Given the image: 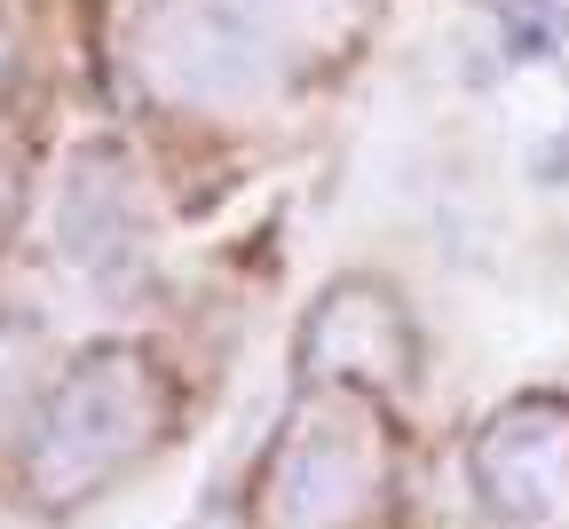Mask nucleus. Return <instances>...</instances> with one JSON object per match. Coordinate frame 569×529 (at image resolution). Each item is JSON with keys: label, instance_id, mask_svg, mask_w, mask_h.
<instances>
[{"label": "nucleus", "instance_id": "obj_2", "mask_svg": "<svg viewBox=\"0 0 569 529\" xmlns=\"http://www.w3.org/2000/svg\"><path fill=\"white\" fill-rule=\"evenodd\" d=\"M269 529H365L380 506V427L356 411H317L269 459Z\"/></svg>", "mask_w": 569, "mask_h": 529}, {"label": "nucleus", "instance_id": "obj_5", "mask_svg": "<svg viewBox=\"0 0 569 529\" xmlns=\"http://www.w3.org/2000/svg\"><path fill=\"white\" fill-rule=\"evenodd\" d=\"M56 253L71 277L88 285H119V269L142 261V198H134V167L119 150H80L56 190Z\"/></svg>", "mask_w": 569, "mask_h": 529}, {"label": "nucleus", "instance_id": "obj_1", "mask_svg": "<svg viewBox=\"0 0 569 529\" xmlns=\"http://www.w3.org/2000/svg\"><path fill=\"white\" fill-rule=\"evenodd\" d=\"M159 411H167V396H159V380H151V363H142V356H96V363H80L63 380L56 411H48L40 450H32V482L48 490V506L71 498V490H96L103 475H119L134 450L151 442Z\"/></svg>", "mask_w": 569, "mask_h": 529}, {"label": "nucleus", "instance_id": "obj_4", "mask_svg": "<svg viewBox=\"0 0 569 529\" xmlns=\"http://www.w3.org/2000/svg\"><path fill=\"white\" fill-rule=\"evenodd\" d=\"M475 475L498 529H569V411L553 403L507 411L482 435Z\"/></svg>", "mask_w": 569, "mask_h": 529}, {"label": "nucleus", "instance_id": "obj_3", "mask_svg": "<svg viewBox=\"0 0 569 529\" xmlns=\"http://www.w3.org/2000/svg\"><path fill=\"white\" fill-rule=\"evenodd\" d=\"M142 63L167 96L190 103H238L269 80V40L238 0H174L142 32Z\"/></svg>", "mask_w": 569, "mask_h": 529}, {"label": "nucleus", "instance_id": "obj_6", "mask_svg": "<svg viewBox=\"0 0 569 529\" xmlns=\"http://www.w3.org/2000/svg\"><path fill=\"white\" fill-rule=\"evenodd\" d=\"M17 388H24V371H17V348H0V419H9Z\"/></svg>", "mask_w": 569, "mask_h": 529}]
</instances>
